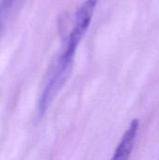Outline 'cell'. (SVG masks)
Returning a JSON list of instances; mask_svg holds the SVG:
<instances>
[{"label":"cell","mask_w":159,"mask_h":160,"mask_svg":"<svg viewBox=\"0 0 159 160\" xmlns=\"http://www.w3.org/2000/svg\"><path fill=\"white\" fill-rule=\"evenodd\" d=\"M73 61L60 56L56 62V65L52 71L51 76L42 91L41 97L38 102V112L40 115H43L51 105L52 101L63 87L65 82L69 77L71 72Z\"/></svg>","instance_id":"2"},{"label":"cell","mask_w":159,"mask_h":160,"mask_svg":"<svg viewBox=\"0 0 159 160\" xmlns=\"http://www.w3.org/2000/svg\"><path fill=\"white\" fill-rule=\"evenodd\" d=\"M97 1L98 0H85L81 8L78 9L75 22L68 36L66 49L61 55L64 58L74 61L77 48L79 47L82 38L84 37L90 26L92 17L97 5Z\"/></svg>","instance_id":"1"},{"label":"cell","mask_w":159,"mask_h":160,"mask_svg":"<svg viewBox=\"0 0 159 160\" xmlns=\"http://www.w3.org/2000/svg\"><path fill=\"white\" fill-rule=\"evenodd\" d=\"M139 127H140V121L138 119H134L131 121L129 127L124 133L120 142L118 143V145L114 151L112 159L117 160L129 158V157L133 151L136 140H137Z\"/></svg>","instance_id":"3"}]
</instances>
